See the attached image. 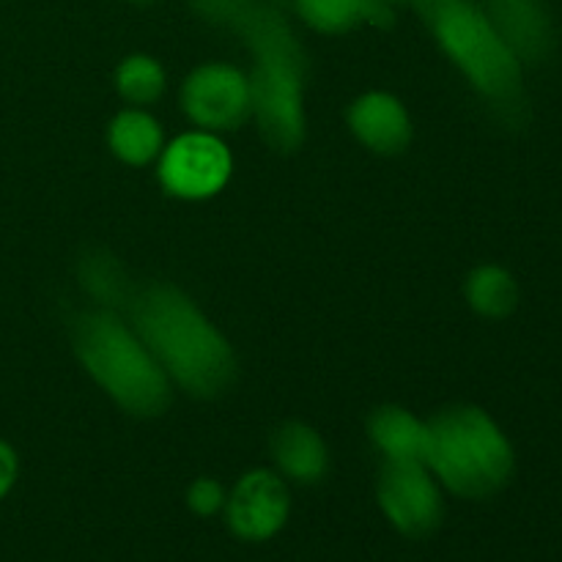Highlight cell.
<instances>
[{"instance_id": "cell-1", "label": "cell", "mask_w": 562, "mask_h": 562, "mask_svg": "<svg viewBox=\"0 0 562 562\" xmlns=\"http://www.w3.org/2000/svg\"><path fill=\"white\" fill-rule=\"evenodd\" d=\"M212 25L239 33L256 55V69L247 82L258 130L272 148L294 151L305 137L302 80L307 60L283 11L267 0H225Z\"/></svg>"}, {"instance_id": "cell-2", "label": "cell", "mask_w": 562, "mask_h": 562, "mask_svg": "<svg viewBox=\"0 0 562 562\" xmlns=\"http://www.w3.org/2000/svg\"><path fill=\"white\" fill-rule=\"evenodd\" d=\"M135 335L165 376L195 398H217L236 376L228 340L209 318L170 285H154L130 302Z\"/></svg>"}, {"instance_id": "cell-3", "label": "cell", "mask_w": 562, "mask_h": 562, "mask_svg": "<svg viewBox=\"0 0 562 562\" xmlns=\"http://www.w3.org/2000/svg\"><path fill=\"white\" fill-rule=\"evenodd\" d=\"M426 467L456 497L488 499L508 486L516 459L486 412L453 406L428 423Z\"/></svg>"}, {"instance_id": "cell-4", "label": "cell", "mask_w": 562, "mask_h": 562, "mask_svg": "<svg viewBox=\"0 0 562 562\" xmlns=\"http://www.w3.org/2000/svg\"><path fill=\"white\" fill-rule=\"evenodd\" d=\"M75 351L99 387L126 412L157 417L170 404V379L157 366L135 329L113 311L82 313L75 322Z\"/></svg>"}, {"instance_id": "cell-5", "label": "cell", "mask_w": 562, "mask_h": 562, "mask_svg": "<svg viewBox=\"0 0 562 562\" xmlns=\"http://www.w3.org/2000/svg\"><path fill=\"white\" fill-rule=\"evenodd\" d=\"M448 58L494 104H519L521 60L475 0H445L426 16Z\"/></svg>"}, {"instance_id": "cell-6", "label": "cell", "mask_w": 562, "mask_h": 562, "mask_svg": "<svg viewBox=\"0 0 562 562\" xmlns=\"http://www.w3.org/2000/svg\"><path fill=\"white\" fill-rule=\"evenodd\" d=\"M379 505L401 536L426 538L442 521V494L431 470L420 461H384Z\"/></svg>"}, {"instance_id": "cell-7", "label": "cell", "mask_w": 562, "mask_h": 562, "mask_svg": "<svg viewBox=\"0 0 562 562\" xmlns=\"http://www.w3.org/2000/svg\"><path fill=\"white\" fill-rule=\"evenodd\" d=\"M181 104H184L187 115L203 130H236L252 115L250 82L234 66H201L187 77Z\"/></svg>"}, {"instance_id": "cell-8", "label": "cell", "mask_w": 562, "mask_h": 562, "mask_svg": "<svg viewBox=\"0 0 562 562\" xmlns=\"http://www.w3.org/2000/svg\"><path fill=\"white\" fill-rule=\"evenodd\" d=\"M231 176V154L223 143L206 132L179 137L165 151L159 179L165 190L187 201H201L225 187Z\"/></svg>"}, {"instance_id": "cell-9", "label": "cell", "mask_w": 562, "mask_h": 562, "mask_svg": "<svg viewBox=\"0 0 562 562\" xmlns=\"http://www.w3.org/2000/svg\"><path fill=\"white\" fill-rule=\"evenodd\" d=\"M291 497L274 472H247L225 499V519L241 541H269L289 521Z\"/></svg>"}, {"instance_id": "cell-10", "label": "cell", "mask_w": 562, "mask_h": 562, "mask_svg": "<svg viewBox=\"0 0 562 562\" xmlns=\"http://www.w3.org/2000/svg\"><path fill=\"white\" fill-rule=\"evenodd\" d=\"M486 14L521 64H541L549 58L554 47V33L543 3L492 0Z\"/></svg>"}, {"instance_id": "cell-11", "label": "cell", "mask_w": 562, "mask_h": 562, "mask_svg": "<svg viewBox=\"0 0 562 562\" xmlns=\"http://www.w3.org/2000/svg\"><path fill=\"white\" fill-rule=\"evenodd\" d=\"M351 132L376 154H398L409 146L412 124L404 104L390 93H368L351 104Z\"/></svg>"}, {"instance_id": "cell-12", "label": "cell", "mask_w": 562, "mask_h": 562, "mask_svg": "<svg viewBox=\"0 0 562 562\" xmlns=\"http://www.w3.org/2000/svg\"><path fill=\"white\" fill-rule=\"evenodd\" d=\"M296 14L302 16L305 25H311L318 33H346L351 27L393 25V5L384 0H291Z\"/></svg>"}, {"instance_id": "cell-13", "label": "cell", "mask_w": 562, "mask_h": 562, "mask_svg": "<svg viewBox=\"0 0 562 562\" xmlns=\"http://www.w3.org/2000/svg\"><path fill=\"white\" fill-rule=\"evenodd\" d=\"M272 456L280 472L300 483H316L327 472V448L305 423H285L272 439Z\"/></svg>"}, {"instance_id": "cell-14", "label": "cell", "mask_w": 562, "mask_h": 562, "mask_svg": "<svg viewBox=\"0 0 562 562\" xmlns=\"http://www.w3.org/2000/svg\"><path fill=\"white\" fill-rule=\"evenodd\" d=\"M371 437L387 461H420L426 464L428 423L417 420L401 406H382L371 417Z\"/></svg>"}, {"instance_id": "cell-15", "label": "cell", "mask_w": 562, "mask_h": 562, "mask_svg": "<svg viewBox=\"0 0 562 562\" xmlns=\"http://www.w3.org/2000/svg\"><path fill=\"white\" fill-rule=\"evenodd\" d=\"M110 146L124 162L146 165L162 148V130L157 121L140 110H124L110 124Z\"/></svg>"}, {"instance_id": "cell-16", "label": "cell", "mask_w": 562, "mask_h": 562, "mask_svg": "<svg viewBox=\"0 0 562 562\" xmlns=\"http://www.w3.org/2000/svg\"><path fill=\"white\" fill-rule=\"evenodd\" d=\"M467 300L481 316L505 318L519 305V285L505 269L481 267L467 280Z\"/></svg>"}, {"instance_id": "cell-17", "label": "cell", "mask_w": 562, "mask_h": 562, "mask_svg": "<svg viewBox=\"0 0 562 562\" xmlns=\"http://www.w3.org/2000/svg\"><path fill=\"white\" fill-rule=\"evenodd\" d=\"M80 283L86 285L88 294L108 311H115L121 305H130V285H126V274L115 258L108 252H93V256L82 258L80 263Z\"/></svg>"}, {"instance_id": "cell-18", "label": "cell", "mask_w": 562, "mask_h": 562, "mask_svg": "<svg viewBox=\"0 0 562 562\" xmlns=\"http://www.w3.org/2000/svg\"><path fill=\"white\" fill-rule=\"evenodd\" d=\"M119 93L132 104H151L165 91V71L148 55H132L119 66Z\"/></svg>"}, {"instance_id": "cell-19", "label": "cell", "mask_w": 562, "mask_h": 562, "mask_svg": "<svg viewBox=\"0 0 562 562\" xmlns=\"http://www.w3.org/2000/svg\"><path fill=\"white\" fill-rule=\"evenodd\" d=\"M225 492L223 486H220L217 481H212V477H201V481H195L190 486V492H187V505L192 508V514L198 516H214L220 514V510L225 508Z\"/></svg>"}, {"instance_id": "cell-20", "label": "cell", "mask_w": 562, "mask_h": 562, "mask_svg": "<svg viewBox=\"0 0 562 562\" xmlns=\"http://www.w3.org/2000/svg\"><path fill=\"white\" fill-rule=\"evenodd\" d=\"M16 475H20V461H16L14 448L0 439V503H3V499L9 497L11 488H14Z\"/></svg>"}, {"instance_id": "cell-21", "label": "cell", "mask_w": 562, "mask_h": 562, "mask_svg": "<svg viewBox=\"0 0 562 562\" xmlns=\"http://www.w3.org/2000/svg\"><path fill=\"white\" fill-rule=\"evenodd\" d=\"M384 3L395 9V5H417V0H384Z\"/></svg>"}, {"instance_id": "cell-22", "label": "cell", "mask_w": 562, "mask_h": 562, "mask_svg": "<svg viewBox=\"0 0 562 562\" xmlns=\"http://www.w3.org/2000/svg\"><path fill=\"white\" fill-rule=\"evenodd\" d=\"M132 3H154V0H132Z\"/></svg>"}, {"instance_id": "cell-23", "label": "cell", "mask_w": 562, "mask_h": 562, "mask_svg": "<svg viewBox=\"0 0 562 562\" xmlns=\"http://www.w3.org/2000/svg\"><path fill=\"white\" fill-rule=\"evenodd\" d=\"M532 3H543V0H532Z\"/></svg>"}, {"instance_id": "cell-24", "label": "cell", "mask_w": 562, "mask_h": 562, "mask_svg": "<svg viewBox=\"0 0 562 562\" xmlns=\"http://www.w3.org/2000/svg\"><path fill=\"white\" fill-rule=\"evenodd\" d=\"M267 3H272V5H274V0H267Z\"/></svg>"}]
</instances>
